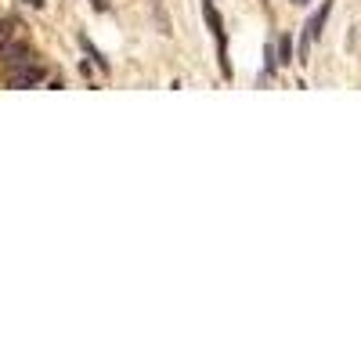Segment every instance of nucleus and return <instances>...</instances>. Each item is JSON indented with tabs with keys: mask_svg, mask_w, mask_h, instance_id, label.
<instances>
[{
	"mask_svg": "<svg viewBox=\"0 0 361 361\" xmlns=\"http://www.w3.org/2000/svg\"><path fill=\"white\" fill-rule=\"evenodd\" d=\"M0 62L8 66V73H11V69H22V66L33 62V51H29L25 40H8L4 47H0Z\"/></svg>",
	"mask_w": 361,
	"mask_h": 361,
	"instance_id": "f257e3e1",
	"label": "nucleus"
},
{
	"mask_svg": "<svg viewBox=\"0 0 361 361\" xmlns=\"http://www.w3.org/2000/svg\"><path fill=\"white\" fill-rule=\"evenodd\" d=\"M44 80V69L37 62H29L22 69H11V87H37Z\"/></svg>",
	"mask_w": 361,
	"mask_h": 361,
	"instance_id": "f03ea898",
	"label": "nucleus"
},
{
	"mask_svg": "<svg viewBox=\"0 0 361 361\" xmlns=\"http://www.w3.org/2000/svg\"><path fill=\"white\" fill-rule=\"evenodd\" d=\"M329 11H333V0H322V4H318V11L307 18L304 33H307L311 40H318V37H322V29H325V22H329Z\"/></svg>",
	"mask_w": 361,
	"mask_h": 361,
	"instance_id": "7ed1b4c3",
	"label": "nucleus"
},
{
	"mask_svg": "<svg viewBox=\"0 0 361 361\" xmlns=\"http://www.w3.org/2000/svg\"><path fill=\"white\" fill-rule=\"evenodd\" d=\"M202 15H206V22H209V29H214V37H224V22H221V15H217V8L206 0V8H202Z\"/></svg>",
	"mask_w": 361,
	"mask_h": 361,
	"instance_id": "20e7f679",
	"label": "nucleus"
},
{
	"mask_svg": "<svg viewBox=\"0 0 361 361\" xmlns=\"http://www.w3.org/2000/svg\"><path fill=\"white\" fill-rule=\"evenodd\" d=\"M83 51H87V54H90V58H94V66H98V69H105V73H109V62H105V58H102V54H98V51H94V44H90V40H87V37H83Z\"/></svg>",
	"mask_w": 361,
	"mask_h": 361,
	"instance_id": "39448f33",
	"label": "nucleus"
},
{
	"mask_svg": "<svg viewBox=\"0 0 361 361\" xmlns=\"http://www.w3.org/2000/svg\"><path fill=\"white\" fill-rule=\"evenodd\" d=\"M279 54H282V58H279V66L293 62V47H289V37H282V40H279Z\"/></svg>",
	"mask_w": 361,
	"mask_h": 361,
	"instance_id": "423d86ee",
	"label": "nucleus"
},
{
	"mask_svg": "<svg viewBox=\"0 0 361 361\" xmlns=\"http://www.w3.org/2000/svg\"><path fill=\"white\" fill-rule=\"evenodd\" d=\"M11 29H15L11 22H0V47H4V44L11 40Z\"/></svg>",
	"mask_w": 361,
	"mask_h": 361,
	"instance_id": "0eeeda50",
	"label": "nucleus"
},
{
	"mask_svg": "<svg viewBox=\"0 0 361 361\" xmlns=\"http://www.w3.org/2000/svg\"><path fill=\"white\" fill-rule=\"evenodd\" d=\"M25 4H29V8H44V0H25Z\"/></svg>",
	"mask_w": 361,
	"mask_h": 361,
	"instance_id": "6e6552de",
	"label": "nucleus"
},
{
	"mask_svg": "<svg viewBox=\"0 0 361 361\" xmlns=\"http://www.w3.org/2000/svg\"><path fill=\"white\" fill-rule=\"evenodd\" d=\"M293 4H296V8H304V4H311V0H293Z\"/></svg>",
	"mask_w": 361,
	"mask_h": 361,
	"instance_id": "1a4fd4ad",
	"label": "nucleus"
}]
</instances>
